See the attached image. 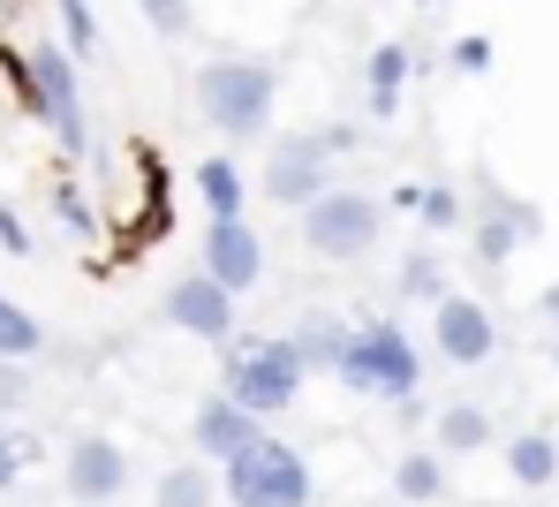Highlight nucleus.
<instances>
[{
	"label": "nucleus",
	"instance_id": "obj_7",
	"mask_svg": "<svg viewBox=\"0 0 559 507\" xmlns=\"http://www.w3.org/2000/svg\"><path fill=\"white\" fill-rule=\"evenodd\" d=\"M333 190V152L318 129H295V137H273L265 152V198L287 204V212H310V204Z\"/></svg>",
	"mask_w": 559,
	"mask_h": 507
},
{
	"label": "nucleus",
	"instance_id": "obj_27",
	"mask_svg": "<svg viewBox=\"0 0 559 507\" xmlns=\"http://www.w3.org/2000/svg\"><path fill=\"white\" fill-rule=\"evenodd\" d=\"M447 61H454L462 76H484V69H491V38H484V31H468V38H454V54H447Z\"/></svg>",
	"mask_w": 559,
	"mask_h": 507
},
{
	"label": "nucleus",
	"instance_id": "obj_32",
	"mask_svg": "<svg viewBox=\"0 0 559 507\" xmlns=\"http://www.w3.org/2000/svg\"><path fill=\"white\" fill-rule=\"evenodd\" d=\"M545 356H552V372H559V333H552V341H545Z\"/></svg>",
	"mask_w": 559,
	"mask_h": 507
},
{
	"label": "nucleus",
	"instance_id": "obj_28",
	"mask_svg": "<svg viewBox=\"0 0 559 507\" xmlns=\"http://www.w3.org/2000/svg\"><path fill=\"white\" fill-rule=\"evenodd\" d=\"M23 402H31V372L23 364H0V416H15Z\"/></svg>",
	"mask_w": 559,
	"mask_h": 507
},
{
	"label": "nucleus",
	"instance_id": "obj_5",
	"mask_svg": "<svg viewBox=\"0 0 559 507\" xmlns=\"http://www.w3.org/2000/svg\"><path fill=\"white\" fill-rule=\"evenodd\" d=\"M31 114L61 137L69 160L92 152V129H84V84H76V54L61 38H38L31 46Z\"/></svg>",
	"mask_w": 559,
	"mask_h": 507
},
{
	"label": "nucleus",
	"instance_id": "obj_18",
	"mask_svg": "<svg viewBox=\"0 0 559 507\" xmlns=\"http://www.w3.org/2000/svg\"><path fill=\"white\" fill-rule=\"evenodd\" d=\"M499 462H507V477H514L522 493H545V485L559 477V439L552 432H514Z\"/></svg>",
	"mask_w": 559,
	"mask_h": 507
},
{
	"label": "nucleus",
	"instance_id": "obj_34",
	"mask_svg": "<svg viewBox=\"0 0 559 507\" xmlns=\"http://www.w3.org/2000/svg\"><path fill=\"white\" fill-rule=\"evenodd\" d=\"M416 8H439V0H416Z\"/></svg>",
	"mask_w": 559,
	"mask_h": 507
},
{
	"label": "nucleus",
	"instance_id": "obj_33",
	"mask_svg": "<svg viewBox=\"0 0 559 507\" xmlns=\"http://www.w3.org/2000/svg\"><path fill=\"white\" fill-rule=\"evenodd\" d=\"M364 507H401V500H364Z\"/></svg>",
	"mask_w": 559,
	"mask_h": 507
},
{
	"label": "nucleus",
	"instance_id": "obj_17",
	"mask_svg": "<svg viewBox=\"0 0 559 507\" xmlns=\"http://www.w3.org/2000/svg\"><path fill=\"white\" fill-rule=\"evenodd\" d=\"M197 204L212 212V220H242L250 212V190H242V167L227 160V152H212V160H197Z\"/></svg>",
	"mask_w": 559,
	"mask_h": 507
},
{
	"label": "nucleus",
	"instance_id": "obj_8",
	"mask_svg": "<svg viewBox=\"0 0 559 507\" xmlns=\"http://www.w3.org/2000/svg\"><path fill=\"white\" fill-rule=\"evenodd\" d=\"M159 310H167V326H175V333L227 349V341H235V318H242V296H235V288H219V281L197 266V273H182V281L167 288V304H159Z\"/></svg>",
	"mask_w": 559,
	"mask_h": 507
},
{
	"label": "nucleus",
	"instance_id": "obj_20",
	"mask_svg": "<svg viewBox=\"0 0 559 507\" xmlns=\"http://www.w3.org/2000/svg\"><path fill=\"white\" fill-rule=\"evenodd\" d=\"M393 288H401V304H447V296H454V288H447V258H439L431 243H416V250L401 258Z\"/></svg>",
	"mask_w": 559,
	"mask_h": 507
},
{
	"label": "nucleus",
	"instance_id": "obj_14",
	"mask_svg": "<svg viewBox=\"0 0 559 507\" xmlns=\"http://www.w3.org/2000/svg\"><path fill=\"white\" fill-rule=\"evenodd\" d=\"M431 447H439V455H491V409L468 402V394L439 402V416H431Z\"/></svg>",
	"mask_w": 559,
	"mask_h": 507
},
{
	"label": "nucleus",
	"instance_id": "obj_15",
	"mask_svg": "<svg viewBox=\"0 0 559 507\" xmlns=\"http://www.w3.org/2000/svg\"><path fill=\"white\" fill-rule=\"evenodd\" d=\"M348 318H333V310H302L295 326H287V341H295V356H302V372H341V356H348Z\"/></svg>",
	"mask_w": 559,
	"mask_h": 507
},
{
	"label": "nucleus",
	"instance_id": "obj_16",
	"mask_svg": "<svg viewBox=\"0 0 559 507\" xmlns=\"http://www.w3.org/2000/svg\"><path fill=\"white\" fill-rule=\"evenodd\" d=\"M393 500L401 507H439L447 500V455H439V447L393 455Z\"/></svg>",
	"mask_w": 559,
	"mask_h": 507
},
{
	"label": "nucleus",
	"instance_id": "obj_12",
	"mask_svg": "<svg viewBox=\"0 0 559 507\" xmlns=\"http://www.w3.org/2000/svg\"><path fill=\"white\" fill-rule=\"evenodd\" d=\"M431 349L447 356V364H491V349H499V326H491V304H476V296H447V304H431Z\"/></svg>",
	"mask_w": 559,
	"mask_h": 507
},
{
	"label": "nucleus",
	"instance_id": "obj_25",
	"mask_svg": "<svg viewBox=\"0 0 559 507\" xmlns=\"http://www.w3.org/2000/svg\"><path fill=\"white\" fill-rule=\"evenodd\" d=\"M136 8H144V23H152L167 46H182L189 31H197V8H189V0H136Z\"/></svg>",
	"mask_w": 559,
	"mask_h": 507
},
{
	"label": "nucleus",
	"instance_id": "obj_26",
	"mask_svg": "<svg viewBox=\"0 0 559 507\" xmlns=\"http://www.w3.org/2000/svg\"><path fill=\"white\" fill-rule=\"evenodd\" d=\"M53 212H61V227H76V235H92V204L76 182H53Z\"/></svg>",
	"mask_w": 559,
	"mask_h": 507
},
{
	"label": "nucleus",
	"instance_id": "obj_24",
	"mask_svg": "<svg viewBox=\"0 0 559 507\" xmlns=\"http://www.w3.org/2000/svg\"><path fill=\"white\" fill-rule=\"evenodd\" d=\"M61 46H69L76 61H98V15H92V0H61Z\"/></svg>",
	"mask_w": 559,
	"mask_h": 507
},
{
	"label": "nucleus",
	"instance_id": "obj_19",
	"mask_svg": "<svg viewBox=\"0 0 559 507\" xmlns=\"http://www.w3.org/2000/svg\"><path fill=\"white\" fill-rule=\"evenodd\" d=\"M219 500V477H212V462H175V470H159V485H152V507H212Z\"/></svg>",
	"mask_w": 559,
	"mask_h": 507
},
{
	"label": "nucleus",
	"instance_id": "obj_11",
	"mask_svg": "<svg viewBox=\"0 0 559 507\" xmlns=\"http://www.w3.org/2000/svg\"><path fill=\"white\" fill-rule=\"evenodd\" d=\"M197 266L219 281V288H235V296H250L258 281H265V235L250 227V220H204V243H197Z\"/></svg>",
	"mask_w": 559,
	"mask_h": 507
},
{
	"label": "nucleus",
	"instance_id": "obj_13",
	"mask_svg": "<svg viewBox=\"0 0 559 507\" xmlns=\"http://www.w3.org/2000/svg\"><path fill=\"white\" fill-rule=\"evenodd\" d=\"M408 69H416V54H408L401 38H378L371 46V61H364V114H371V121H393V114H401Z\"/></svg>",
	"mask_w": 559,
	"mask_h": 507
},
{
	"label": "nucleus",
	"instance_id": "obj_1",
	"mask_svg": "<svg viewBox=\"0 0 559 507\" xmlns=\"http://www.w3.org/2000/svg\"><path fill=\"white\" fill-rule=\"evenodd\" d=\"M189 99H197V114H204L212 137L258 144V137L273 129V106H280V61H265V54H212V61L197 69Z\"/></svg>",
	"mask_w": 559,
	"mask_h": 507
},
{
	"label": "nucleus",
	"instance_id": "obj_22",
	"mask_svg": "<svg viewBox=\"0 0 559 507\" xmlns=\"http://www.w3.org/2000/svg\"><path fill=\"white\" fill-rule=\"evenodd\" d=\"M416 220H424V235H454V227H468L476 212H468V198L454 190V182H431V190H416Z\"/></svg>",
	"mask_w": 559,
	"mask_h": 507
},
{
	"label": "nucleus",
	"instance_id": "obj_2",
	"mask_svg": "<svg viewBox=\"0 0 559 507\" xmlns=\"http://www.w3.org/2000/svg\"><path fill=\"white\" fill-rule=\"evenodd\" d=\"M356 402H416V387H424V356H416V341L401 333V318H364L356 333H348V356H341V372H333Z\"/></svg>",
	"mask_w": 559,
	"mask_h": 507
},
{
	"label": "nucleus",
	"instance_id": "obj_29",
	"mask_svg": "<svg viewBox=\"0 0 559 507\" xmlns=\"http://www.w3.org/2000/svg\"><path fill=\"white\" fill-rule=\"evenodd\" d=\"M0 250L8 258H31V227L15 220V204H0Z\"/></svg>",
	"mask_w": 559,
	"mask_h": 507
},
{
	"label": "nucleus",
	"instance_id": "obj_30",
	"mask_svg": "<svg viewBox=\"0 0 559 507\" xmlns=\"http://www.w3.org/2000/svg\"><path fill=\"white\" fill-rule=\"evenodd\" d=\"M318 137H325V152H333V160H341V152H348V144H356V137H364V129H356V121H333V129H318Z\"/></svg>",
	"mask_w": 559,
	"mask_h": 507
},
{
	"label": "nucleus",
	"instance_id": "obj_23",
	"mask_svg": "<svg viewBox=\"0 0 559 507\" xmlns=\"http://www.w3.org/2000/svg\"><path fill=\"white\" fill-rule=\"evenodd\" d=\"M38 455H46V447H38V432H23V424H8V416H0V493H15V485L38 470Z\"/></svg>",
	"mask_w": 559,
	"mask_h": 507
},
{
	"label": "nucleus",
	"instance_id": "obj_10",
	"mask_svg": "<svg viewBox=\"0 0 559 507\" xmlns=\"http://www.w3.org/2000/svg\"><path fill=\"white\" fill-rule=\"evenodd\" d=\"M265 439V416H250V409L235 402V394H204V402L189 409V455L197 462H235V455H250Z\"/></svg>",
	"mask_w": 559,
	"mask_h": 507
},
{
	"label": "nucleus",
	"instance_id": "obj_4",
	"mask_svg": "<svg viewBox=\"0 0 559 507\" xmlns=\"http://www.w3.org/2000/svg\"><path fill=\"white\" fill-rule=\"evenodd\" d=\"M219 493H227V507H310L318 477H310L302 447H287V439L265 432L250 455H235V462L219 470Z\"/></svg>",
	"mask_w": 559,
	"mask_h": 507
},
{
	"label": "nucleus",
	"instance_id": "obj_21",
	"mask_svg": "<svg viewBox=\"0 0 559 507\" xmlns=\"http://www.w3.org/2000/svg\"><path fill=\"white\" fill-rule=\"evenodd\" d=\"M38 349H46V326H38L23 304H8V296H0V364H31Z\"/></svg>",
	"mask_w": 559,
	"mask_h": 507
},
{
	"label": "nucleus",
	"instance_id": "obj_6",
	"mask_svg": "<svg viewBox=\"0 0 559 507\" xmlns=\"http://www.w3.org/2000/svg\"><path fill=\"white\" fill-rule=\"evenodd\" d=\"M378 235H385V212H378L371 190H325V198L302 212V250L310 258H333V266L371 258Z\"/></svg>",
	"mask_w": 559,
	"mask_h": 507
},
{
	"label": "nucleus",
	"instance_id": "obj_31",
	"mask_svg": "<svg viewBox=\"0 0 559 507\" xmlns=\"http://www.w3.org/2000/svg\"><path fill=\"white\" fill-rule=\"evenodd\" d=\"M537 310H545V326H552V333H559V281H552V288H545V296H537Z\"/></svg>",
	"mask_w": 559,
	"mask_h": 507
},
{
	"label": "nucleus",
	"instance_id": "obj_9",
	"mask_svg": "<svg viewBox=\"0 0 559 507\" xmlns=\"http://www.w3.org/2000/svg\"><path fill=\"white\" fill-rule=\"evenodd\" d=\"M61 485H69V500H76V507H114L121 493H129V447L106 439V432L69 439V455H61Z\"/></svg>",
	"mask_w": 559,
	"mask_h": 507
},
{
	"label": "nucleus",
	"instance_id": "obj_3",
	"mask_svg": "<svg viewBox=\"0 0 559 507\" xmlns=\"http://www.w3.org/2000/svg\"><path fill=\"white\" fill-rule=\"evenodd\" d=\"M302 356H295V341L273 333V341H227V372H219V394H235V402L250 409V416H287V409L302 402Z\"/></svg>",
	"mask_w": 559,
	"mask_h": 507
}]
</instances>
